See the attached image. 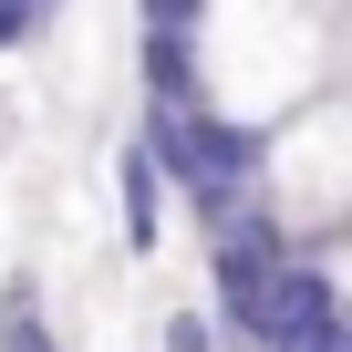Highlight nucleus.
Segmentation results:
<instances>
[{
  "instance_id": "obj_3",
  "label": "nucleus",
  "mask_w": 352,
  "mask_h": 352,
  "mask_svg": "<svg viewBox=\"0 0 352 352\" xmlns=\"http://www.w3.org/2000/svg\"><path fill=\"white\" fill-rule=\"evenodd\" d=\"M166 197H176L166 166H155V145L135 135V145L114 155V218H124V249H135V259H155V239H166Z\"/></svg>"
},
{
  "instance_id": "obj_6",
  "label": "nucleus",
  "mask_w": 352,
  "mask_h": 352,
  "mask_svg": "<svg viewBox=\"0 0 352 352\" xmlns=\"http://www.w3.org/2000/svg\"><path fill=\"white\" fill-rule=\"evenodd\" d=\"M311 352H352V311H342V321H331V331H321Z\"/></svg>"
},
{
  "instance_id": "obj_5",
  "label": "nucleus",
  "mask_w": 352,
  "mask_h": 352,
  "mask_svg": "<svg viewBox=\"0 0 352 352\" xmlns=\"http://www.w3.org/2000/svg\"><path fill=\"white\" fill-rule=\"evenodd\" d=\"M155 352H228L218 342V311H166L155 321Z\"/></svg>"
},
{
  "instance_id": "obj_1",
  "label": "nucleus",
  "mask_w": 352,
  "mask_h": 352,
  "mask_svg": "<svg viewBox=\"0 0 352 352\" xmlns=\"http://www.w3.org/2000/svg\"><path fill=\"white\" fill-rule=\"evenodd\" d=\"M135 135L155 145L166 187L197 208V228H208L218 208H239V197H259V187H270V124H239L218 94H187V104H145V124H135Z\"/></svg>"
},
{
  "instance_id": "obj_4",
  "label": "nucleus",
  "mask_w": 352,
  "mask_h": 352,
  "mask_svg": "<svg viewBox=\"0 0 352 352\" xmlns=\"http://www.w3.org/2000/svg\"><path fill=\"white\" fill-rule=\"evenodd\" d=\"M0 352H63V342H52V321H42L32 270H11V280H0Z\"/></svg>"
},
{
  "instance_id": "obj_2",
  "label": "nucleus",
  "mask_w": 352,
  "mask_h": 352,
  "mask_svg": "<svg viewBox=\"0 0 352 352\" xmlns=\"http://www.w3.org/2000/svg\"><path fill=\"white\" fill-rule=\"evenodd\" d=\"M342 321V280L321 270V259H280V280H270V311H259V352H311L321 331Z\"/></svg>"
}]
</instances>
